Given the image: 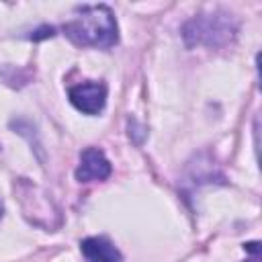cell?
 <instances>
[{"label": "cell", "instance_id": "6da1fadb", "mask_svg": "<svg viewBox=\"0 0 262 262\" xmlns=\"http://www.w3.org/2000/svg\"><path fill=\"white\" fill-rule=\"evenodd\" d=\"M66 37L82 47L111 49L119 41V29L113 10L106 4L80 6L72 20L63 25Z\"/></svg>", "mask_w": 262, "mask_h": 262}, {"label": "cell", "instance_id": "7a4b0ae2", "mask_svg": "<svg viewBox=\"0 0 262 262\" xmlns=\"http://www.w3.org/2000/svg\"><path fill=\"white\" fill-rule=\"evenodd\" d=\"M182 35H184V41L188 47H192V45L219 47L235 35V25L227 14L194 16L184 25Z\"/></svg>", "mask_w": 262, "mask_h": 262}, {"label": "cell", "instance_id": "3957f363", "mask_svg": "<svg viewBox=\"0 0 262 262\" xmlns=\"http://www.w3.org/2000/svg\"><path fill=\"white\" fill-rule=\"evenodd\" d=\"M70 102L84 115H98L106 102V86L102 82H82L68 90Z\"/></svg>", "mask_w": 262, "mask_h": 262}, {"label": "cell", "instance_id": "277c9868", "mask_svg": "<svg viewBox=\"0 0 262 262\" xmlns=\"http://www.w3.org/2000/svg\"><path fill=\"white\" fill-rule=\"evenodd\" d=\"M113 168L106 160L104 151L98 147H86L80 154V164L76 168V180L78 182H92V180H106L111 176Z\"/></svg>", "mask_w": 262, "mask_h": 262}, {"label": "cell", "instance_id": "5b68a950", "mask_svg": "<svg viewBox=\"0 0 262 262\" xmlns=\"http://www.w3.org/2000/svg\"><path fill=\"white\" fill-rule=\"evenodd\" d=\"M80 250L88 262H123L121 252L106 237H86L80 244Z\"/></svg>", "mask_w": 262, "mask_h": 262}, {"label": "cell", "instance_id": "8992f818", "mask_svg": "<svg viewBox=\"0 0 262 262\" xmlns=\"http://www.w3.org/2000/svg\"><path fill=\"white\" fill-rule=\"evenodd\" d=\"M53 35H55V29L49 27V25H43V27H39L37 31H33V33L29 35V39H31V41H41V39H49V37H53Z\"/></svg>", "mask_w": 262, "mask_h": 262}, {"label": "cell", "instance_id": "52a82bcc", "mask_svg": "<svg viewBox=\"0 0 262 262\" xmlns=\"http://www.w3.org/2000/svg\"><path fill=\"white\" fill-rule=\"evenodd\" d=\"M246 262H260V254H252V258L246 260Z\"/></svg>", "mask_w": 262, "mask_h": 262}, {"label": "cell", "instance_id": "ba28073f", "mask_svg": "<svg viewBox=\"0 0 262 262\" xmlns=\"http://www.w3.org/2000/svg\"><path fill=\"white\" fill-rule=\"evenodd\" d=\"M0 217H2V203H0Z\"/></svg>", "mask_w": 262, "mask_h": 262}]
</instances>
